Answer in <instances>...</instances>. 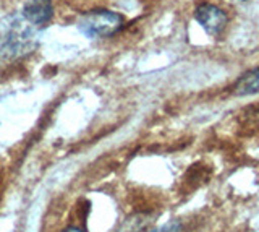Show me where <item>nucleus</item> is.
I'll return each instance as SVG.
<instances>
[{"label":"nucleus","mask_w":259,"mask_h":232,"mask_svg":"<svg viewBox=\"0 0 259 232\" xmlns=\"http://www.w3.org/2000/svg\"><path fill=\"white\" fill-rule=\"evenodd\" d=\"M123 25H125L123 15L107 9H96L88 12L78 21L79 31L91 39L113 36L123 28Z\"/></svg>","instance_id":"obj_1"},{"label":"nucleus","mask_w":259,"mask_h":232,"mask_svg":"<svg viewBox=\"0 0 259 232\" xmlns=\"http://www.w3.org/2000/svg\"><path fill=\"white\" fill-rule=\"evenodd\" d=\"M194 20H196L201 28L206 31L209 36H219L225 29L229 17L227 13L219 9L217 5L212 4H201L196 10H194Z\"/></svg>","instance_id":"obj_2"},{"label":"nucleus","mask_w":259,"mask_h":232,"mask_svg":"<svg viewBox=\"0 0 259 232\" xmlns=\"http://www.w3.org/2000/svg\"><path fill=\"white\" fill-rule=\"evenodd\" d=\"M54 5L52 0H28L23 7V17L26 18L31 25L44 26L52 20Z\"/></svg>","instance_id":"obj_3"},{"label":"nucleus","mask_w":259,"mask_h":232,"mask_svg":"<svg viewBox=\"0 0 259 232\" xmlns=\"http://www.w3.org/2000/svg\"><path fill=\"white\" fill-rule=\"evenodd\" d=\"M233 93L237 96H253L259 93V67L246 71L238 78L233 86Z\"/></svg>","instance_id":"obj_4"},{"label":"nucleus","mask_w":259,"mask_h":232,"mask_svg":"<svg viewBox=\"0 0 259 232\" xmlns=\"http://www.w3.org/2000/svg\"><path fill=\"white\" fill-rule=\"evenodd\" d=\"M151 221L152 219L149 218V216L138 214V216H135V218H128L123 224H121L118 232H141Z\"/></svg>","instance_id":"obj_5"},{"label":"nucleus","mask_w":259,"mask_h":232,"mask_svg":"<svg viewBox=\"0 0 259 232\" xmlns=\"http://www.w3.org/2000/svg\"><path fill=\"white\" fill-rule=\"evenodd\" d=\"M182 229H183V224L178 219H172V221L165 222L164 226H159V227L151 229L148 232H182Z\"/></svg>","instance_id":"obj_6"},{"label":"nucleus","mask_w":259,"mask_h":232,"mask_svg":"<svg viewBox=\"0 0 259 232\" xmlns=\"http://www.w3.org/2000/svg\"><path fill=\"white\" fill-rule=\"evenodd\" d=\"M63 232H84L83 229H79V227H76V226H70V227H67Z\"/></svg>","instance_id":"obj_7"},{"label":"nucleus","mask_w":259,"mask_h":232,"mask_svg":"<svg viewBox=\"0 0 259 232\" xmlns=\"http://www.w3.org/2000/svg\"><path fill=\"white\" fill-rule=\"evenodd\" d=\"M243 2H245V0H243Z\"/></svg>","instance_id":"obj_8"}]
</instances>
